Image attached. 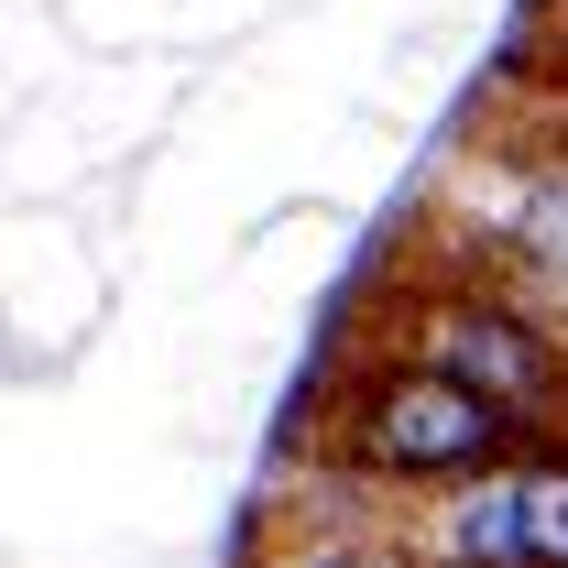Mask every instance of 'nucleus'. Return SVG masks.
<instances>
[{
    "instance_id": "nucleus-1",
    "label": "nucleus",
    "mask_w": 568,
    "mask_h": 568,
    "mask_svg": "<svg viewBox=\"0 0 568 568\" xmlns=\"http://www.w3.org/2000/svg\"><path fill=\"white\" fill-rule=\"evenodd\" d=\"M525 437H536L525 416H503L493 394L448 383L437 361L394 351V339H372V351L339 372V394H328V459H339L351 481H372V493H394V503L459 493V481L503 470Z\"/></svg>"
},
{
    "instance_id": "nucleus-2",
    "label": "nucleus",
    "mask_w": 568,
    "mask_h": 568,
    "mask_svg": "<svg viewBox=\"0 0 568 568\" xmlns=\"http://www.w3.org/2000/svg\"><path fill=\"white\" fill-rule=\"evenodd\" d=\"M372 339L437 361L448 383L493 394L503 416H525V426H568V317L547 306V295L503 284L493 263L437 252L426 274H405V295L383 306Z\"/></svg>"
},
{
    "instance_id": "nucleus-3",
    "label": "nucleus",
    "mask_w": 568,
    "mask_h": 568,
    "mask_svg": "<svg viewBox=\"0 0 568 568\" xmlns=\"http://www.w3.org/2000/svg\"><path fill=\"white\" fill-rule=\"evenodd\" d=\"M437 514L416 525L405 503V536L394 547H481V558H568V437L536 426L503 470L459 481V493H426Z\"/></svg>"
},
{
    "instance_id": "nucleus-4",
    "label": "nucleus",
    "mask_w": 568,
    "mask_h": 568,
    "mask_svg": "<svg viewBox=\"0 0 568 568\" xmlns=\"http://www.w3.org/2000/svg\"><path fill=\"white\" fill-rule=\"evenodd\" d=\"M558 55H568V0H558Z\"/></svg>"
}]
</instances>
